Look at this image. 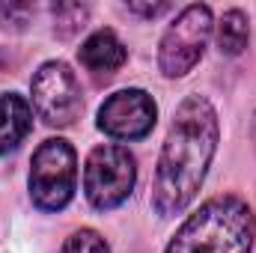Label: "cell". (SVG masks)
Here are the masks:
<instances>
[{
    "mask_svg": "<svg viewBox=\"0 0 256 253\" xmlns=\"http://www.w3.org/2000/svg\"><path fill=\"white\" fill-rule=\"evenodd\" d=\"M218 110L206 96H188L167 131L152 179V208L161 218L182 214L202 188L218 152Z\"/></svg>",
    "mask_w": 256,
    "mask_h": 253,
    "instance_id": "cell-1",
    "label": "cell"
},
{
    "mask_svg": "<svg viewBox=\"0 0 256 253\" xmlns=\"http://www.w3.org/2000/svg\"><path fill=\"white\" fill-rule=\"evenodd\" d=\"M256 214L236 194L206 200L176 230L164 253H250Z\"/></svg>",
    "mask_w": 256,
    "mask_h": 253,
    "instance_id": "cell-2",
    "label": "cell"
},
{
    "mask_svg": "<svg viewBox=\"0 0 256 253\" xmlns=\"http://www.w3.org/2000/svg\"><path fill=\"white\" fill-rule=\"evenodd\" d=\"M137 185V161L120 143L96 146L84 164V196L92 208H120Z\"/></svg>",
    "mask_w": 256,
    "mask_h": 253,
    "instance_id": "cell-4",
    "label": "cell"
},
{
    "mask_svg": "<svg viewBox=\"0 0 256 253\" xmlns=\"http://www.w3.org/2000/svg\"><path fill=\"white\" fill-rule=\"evenodd\" d=\"M33 110L39 120L51 128H68L84 110L80 84L72 72V66L63 60H48L39 66V72L30 80Z\"/></svg>",
    "mask_w": 256,
    "mask_h": 253,
    "instance_id": "cell-6",
    "label": "cell"
},
{
    "mask_svg": "<svg viewBox=\"0 0 256 253\" xmlns=\"http://www.w3.org/2000/svg\"><path fill=\"white\" fill-rule=\"evenodd\" d=\"M78 60L86 72H92L96 78H110L116 68H122L128 60V48L114 30H96L92 36H86V42L78 51Z\"/></svg>",
    "mask_w": 256,
    "mask_h": 253,
    "instance_id": "cell-8",
    "label": "cell"
},
{
    "mask_svg": "<svg viewBox=\"0 0 256 253\" xmlns=\"http://www.w3.org/2000/svg\"><path fill=\"white\" fill-rule=\"evenodd\" d=\"M250 42V21L242 9H226L218 24V48L226 57H238Z\"/></svg>",
    "mask_w": 256,
    "mask_h": 253,
    "instance_id": "cell-10",
    "label": "cell"
},
{
    "mask_svg": "<svg viewBox=\"0 0 256 253\" xmlns=\"http://www.w3.org/2000/svg\"><path fill=\"white\" fill-rule=\"evenodd\" d=\"M33 128V104L18 92L0 96V155L15 152Z\"/></svg>",
    "mask_w": 256,
    "mask_h": 253,
    "instance_id": "cell-9",
    "label": "cell"
},
{
    "mask_svg": "<svg viewBox=\"0 0 256 253\" xmlns=\"http://www.w3.org/2000/svg\"><path fill=\"white\" fill-rule=\"evenodd\" d=\"M30 200L39 212H63L78 190V155L63 137H48L39 143L27 176Z\"/></svg>",
    "mask_w": 256,
    "mask_h": 253,
    "instance_id": "cell-3",
    "label": "cell"
},
{
    "mask_svg": "<svg viewBox=\"0 0 256 253\" xmlns=\"http://www.w3.org/2000/svg\"><path fill=\"white\" fill-rule=\"evenodd\" d=\"M212 27H214V21H212V9L206 3L185 6L161 36L158 68L167 78H185L194 66L202 60Z\"/></svg>",
    "mask_w": 256,
    "mask_h": 253,
    "instance_id": "cell-5",
    "label": "cell"
},
{
    "mask_svg": "<svg viewBox=\"0 0 256 253\" xmlns=\"http://www.w3.org/2000/svg\"><path fill=\"white\" fill-rule=\"evenodd\" d=\"M158 120V104L146 90L128 86L104 98L98 108V128L114 140H143Z\"/></svg>",
    "mask_w": 256,
    "mask_h": 253,
    "instance_id": "cell-7",
    "label": "cell"
},
{
    "mask_svg": "<svg viewBox=\"0 0 256 253\" xmlns=\"http://www.w3.org/2000/svg\"><path fill=\"white\" fill-rule=\"evenodd\" d=\"M167 9H170V3H155V6H137V3H128V12H134V15H143V18L164 15Z\"/></svg>",
    "mask_w": 256,
    "mask_h": 253,
    "instance_id": "cell-12",
    "label": "cell"
},
{
    "mask_svg": "<svg viewBox=\"0 0 256 253\" xmlns=\"http://www.w3.org/2000/svg\"><path fill=\"white\" fill-rule=\"evenodd\" d=\"M60 253H110V248L96 230H78L63 242Z\"/></svg>",
    "mask_w": 256,
    "mask_h": 253,
    "instance_id": "cell-11",
    "label": "cell"
}]
</instances>
